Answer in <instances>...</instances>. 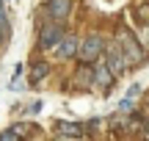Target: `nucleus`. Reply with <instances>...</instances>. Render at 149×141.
Wrapping results in <instances>:
<instances>
[{"label": "nucleus", "mask_w": 149, "mask_h": 141, "mask_svg": "<svg viewBox=\"0 0 149 141\" xmlns=\"http://www.w3.org/2000/svg\"><path fill=\"white\" fill-rule=\"evenodd\" d=\"M119 47H122L127 64H141V61H144V50H141L138 39H135L127 28H122V31H119Z\"/></svg>", "instance_id": "nucleus-2"}, {"label": "nucleus", "mask_w": 149, "mask_h": 141, "mask_svg": "<svg viewBox=\"0 0 149 141\" xmlns=\"http://www.w3.org/2000/svg\"><path fill=\"white\" fill-rule=\"evenodd\" d=\"M77 44L80 42L74 36H64L58 42V55H61V58H74V55H77Z\"/></svg>", "instance_id": "nucleus-6"}, {"label": "nucleus", "mask_w": 149, "mask_h": 141, "mask_svg": "<svg viewBox=\"0 0 149 141\" xmlns=\"http://www.w3.org/2000/svg\"><path fill=\"white\" fill-rule=\"evenodd\" d=\"M61 39H64L61 25H47V28L42 31V36H39V44H42V47H58Z\"/></svg>", "instance_id": "nucleus-5"}, {"label": "nucleus", "mask_w": 149, "mask_h": 141, "mask_svg": "<svg viewBox=\"0 0 149 141\" xmlns=\"http://www.w3.org/2000/svg\"><path fill=\"white\" fill-rule=\"evenodd\" d=\"M102 50H105V44H102L100 33H88V36L77 44V58L83 61L86 66H91V64H94V61L102 55Z\"/></svg>", "instance_id": "nucleus-1"}, {"label": "nucleus", "mask_w": 149, "mask_h": 141, "mask_svg": "<svg viewBox=\"0 0 149 141\" xmlns=\"http://www.w3.org/2000/svg\"><path fill=\"white\" fill-rule=\"evenodd\" d=\"M6 22V11H3V3H0V25Z\"/></svg>", "instance_id": "nucleus-13"}, {"label": "nucleus", "mask_w": 149, "mask_h": 141, "mask_svg": "<svg viewBox=\"0 0 149 141\" xmlns=\"http://www.w3.org/2000/svg\"><path fill=\"white\" fill-rule=\"evenodd\" d=\"M144 141H149V122L144 125Z\"/></svg>", "instance_id": "nucleus-14"}, {"label": "nucleus", "mask_w": 149, "mask_h": 141, "mask_svg": "<svg viewBox=\"0 0 149 141\" xmlns=\"http://www.w3.org/2000/svg\"><path fill=\"white\" fill-rule=\"evenodd\" d=\"M105 66L111 69V75H113V77H116V75H122V72L130 66L119 44H111V47H108V53H105Z\"/></svg>", "instance_id": "nucleus-3"}, {"label": "nucleus", "mask_w": 149, "mask_h": 141, "mask_svg": "<svg viewBox=\"0 0 149 141\" xmlns=\"http://www.w3.org/2000/svg\"><path fill=\"white\" fill-rule=\"evenodd\" d=\"M119 111H122V114H130V111H133V100H127V97H124L122 103H119Z\"/></svg>", "instance_id": "nucleus-11"}, {"label": "nucleus", "mask_w": 149, "mask_h": 141, "mask_svg": "<svg viewBox=\"0 0 149 141\" xmlns=\"http://www.w3.org/2000/svg\"><path fill=\"white\" fill-rule=\"evenodd\" d=\"M0 141H19V136H17L14 130H3L0 133Z\"/></svg>", "instance_id": "nucleus-10"}, {"label": "nucleus", "mask_w": 149, "mask_h": 141, "mask_svg": "<svg viewBox=\"0 0 149 141\" xmlns=\"http://www.w3.org/2000/svg\"><path fill=\"white\" fill-rule=\"evenodd\" d=\"M94 80H97V86H111L113 75H111V69L105 64H94Z\"/></svg>", "instance_id": "nucleus-8"}, {"label": "nucleus", "mask_w": 149, "mask_h": 141, "mask_svg": "<svg viewBox=\"0 0 149 141\" xmlns=\"http://www.w3.org/2000/svg\"><path fill=\"white\" fill-rule=\"evenodd\" d=\"M69 11H72V0H50L47 3V14L55 20V25H61L69 17Z\"/></svg>", "instance_id": "nucleus-4"}, {"label": "nucleus", "mask_w": 149, "mask_h": 141, "mask_svg": "<svg viewBox=\"0 0 149 141\" xmlns=\"http://www.w3.org/2000/svg\"><path fill=\"white\" fill-rule=\"evenodd\" d=\"M44 75H47V64H44V61H36L33 69H31V83H39Z\"/></svg>", "instance_id": "nucleus-9"}, {"label": "nucleus", "mask_w": 149, "mask_h": 141, "mask_svg": "<svg viewBox=\"0 0 149 141\" xmlns=\"http://www.w3.org/2000/svg\"><path fill=\"white\" fill-rule=\"evenodd\" d=\"M58 133L66 138H80L83 136V125H77V122H58Z\"/></svg>", "instance_id": "nucleus-7"}, {"label": "nucleus", "mask_w": 149, "mask_h": 141, "mask_svg": "<svg viewBox=\"0 0 149 141\" xmlns=\"http://www.w3.org/2000/svg\"><path fill=\"white\" fill-rule=\"evenodd\" d=\"M138 94H141V86H138V83H133V86H130V91H127V100L138 97Z\"/></svg>", "instance_id": "nucleus-12"}]
</instances>
